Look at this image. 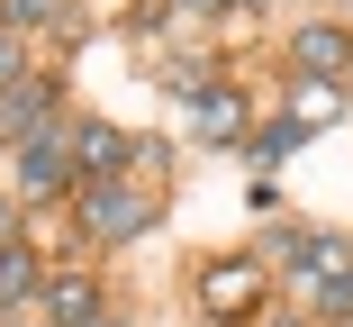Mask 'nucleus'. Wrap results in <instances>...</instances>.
<instances>
[{"label": "nucleus", "mask_w": 353, "mask_h": 327, "mask_svg": "<svg viewBox=\"0 0 353 327\" xmlns=\"http://www.w3.org/2000/svg\"><path fill=\"white\" fill-rule=\"evenodd\" d=\"M73 218H82V236H100V245H127V236L154 227V200L127 191V173H109V182H73Z\"/></svg>", "instance_id": "nucleus-1"}, {"label": "nucleus", "mask_w": 353, "mask_h": 327, "mask_svg": "<svg viewBox=\"0 0 353 327\" xmlns=\"http://www.w3.org/2000/svg\"><path fill=\"white\" fill-rule=\"evenodd\" d=\"M199 309H208V327L263 318V264H208V273H199Z\"/></svg>", "instance_id": "nucleus-2"}, {"label": "nucleus", "mask_w": 353, "mask_h": 327, "mask_svg": "<svg viewBox=\"0 0 353 327\" xmlns=\"http://www.w3.org/2000/svg\"><path fill=\"white\" fill-rule=\"evenodd\" d=\"M63 155H73V182H109V173H127L136 137H118L109 118H82V127H63Z\"/></svg>", "instance_id": "nucleus-3"}, {"label": "nucleus", "mask_w": 353, "mask_h": 327, "mask_svg": "<svg viewBox=\"0 0 353 327\" xmlns=\"http://www.w3.org/2000/svg\"><path fill=\"white\" fill-rule=\"evenodd\" d=\"M37 309H46V327H91L109 300H100L82 273H54V282H37Z\"/></svg>", "instance_id": "nucleus-4"}, {"label": "nucleus", "mask_w": 353, "mask_h": 327, "mask_svg": "<svg viewBox=\"0 0 353 327\" xmlns=\"http://www.w3.org/2000/svg\"><path fill=\"white\" fill-rule=\"evenodd\" d=\"M37 282H46L37 245H28V236H10V245H0V309H37Z\"/></svg>", "instance_id": "nucleus-5"}, {"label": "nucleus", "mask_w": 353, "mask_h": 327, "mask_svg": "<svg viewBox=\"0 0 353 327\" xmlns=\"http://www.w3.org/2000/svg\"><path fill=\"white\" fill-rule=\"evenodd\" d=\"M54 118V82H10L0 91V137H37Z\"/></svg>", "instance_id": "nucleus-6"}, {"label": "nucleus", "mask_w": 353, "mask_h": 327, "mask_svg": "<svg viewBox=\"0 0 353 327\" xmlns=\"http://www.w3.org/2000/svg\"><path fill=\"white\" fill-rule=\"evenodd\" d=\"M290 55H299V73H317V82H344V73H353V46H344L335 28H299Z\"/></svg>", "instance_id": "nucleus-7"}, {"label": "nucleus", "mask_w": 353, "mask_h": 327, "mask_svg": "<svg viewBox=\"0 0 353 327\" xmlns=\"http://www.w3.org/2000/svg\"><path fill=\"white\" fill-rule=\"evenodd\" d=\"M0 28L28 37V28H73V0H0Z\"/></svg>", "instance_id": "nucleus-8"}, {"label": "nucleus", "mask_w": 353, "mask_h": 327, "mask_svg": "<svg viewBox=\"0 0 353 327\" xmlns=\"http://www.w3.org/2000/svg\"><path fill=\"white\" fill-rule=\"evenodd\" d=\"M199 127H208V137H245V91L227 100L218 82H208V91H199Z\"/></svg>", "instance_id": "nucleus-9"}, {"label": "nucleus", "mask_w": 353, "mask_h": 327, "mask_svg": "<svg viewBox=\"0 0 353 327\" xmlns=\"http://www.w3.org/2000/svg\"><path fill=\"white\" fill-rule=\"evenodd\" d=\"M335 109H344V91H335V82H308V91L290 100V127H299V137H308V127H326Z\"/></svg>", "instance_id": "nucleus-10"}, {"label": "nucleus", "mask_w": 353, "mask_h": 327, "mask_svg": "<svg viewBox=\"0 0 353 327\" xmlns=\"http://www.w3.org/2000/svg\"><path fill=\"white\" fill-rule=\"evenodd\" d=\"M308 309H317V318H344V327H353V264H344V273H326V282H308Z\"/></svg>", "instance_id": "nucleus-11"}, {"label": "nucleus", "mask_w": 353, "mask_h": 327, "mask_svg": "<svg viewBox=\"0 0 353 327\" xmlns=\"http://www.w3.org/2000/svg\"><path fill=\"white\" fill-rule=\"evenodd\" d=\"M290 146H299V127L281 118V127H263V137H254V164H281V155H290Z\"/></svg>", "instance_id": "nucleus-12"}, {"label": "nucleus", "mask_w": 353, "mask_h": 327, "mask_svg": "<svg viewBox=\"0 0 353 327\" xmlns=\"http://www.w3.org/2000/svg\"><path fill=\"white\" fill-rule=\"evenodd\" d=\"M10 82H28V46H19L10 28H0V91H10Z\"/></svg>", "instance_id": "nucleus-13"}, {"label": "nucleus", "mask_w": 353, "mask_h": 327, "mask_svg": "<svg viewBox=\"0 0 353 327\" xmlns=\"http://www.w3.org/2000/svg\"><path fill=\"white\" fill-rule=\"evenodd\" d=\"M10 236H19V209H0V245H10Z\"/></svg>", "instance_id": "nucleus-14"}, {"label": "nucleus", "mask_w": 353, "mask_h": 327, "mask_svg": "<svg viewBox=\"0 0 353 327\" xmlns=\"http://www.w3.org/2000/svg\"><path fill=\"white\" fill-rule=\"evenodd\" d=\"M91 327H127V318H109V309H100V318H91Z\"/></svg>", "instance_id": "nucleus-15"}, {"label": "nucleus", "mask_w": 353, "mask_h": 327, "mask_svg": "<svg viewBox=\"0 0 353 327\" xmlns=\"http://www.w3.org/2000/svg\"><path fill=\"white\" fill-rule=\"evenodd\" d=\"M272 327H299V318H272Z\"/></svg>", "instance_id": "nucleus-16"}]
</instances>
